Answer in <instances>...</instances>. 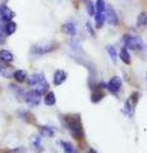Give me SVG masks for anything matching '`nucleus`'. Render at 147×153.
Returning a JSON list of instances; mask_svg holds the SVG:
<instances>
[{
  "label": "nucleus",
  "instance_id": "nucleus-1",
  "mask_svg": "<svg viewBox=\"0 0 147 153\" xmlns=\"http://www.w3.org/2000/svg\"><path fill=\"white\" fill-rule=\"evenodd\" d=\"M63 124L74 139L79 140V139H83L84 138L82 120H81V116L78 114H72V115H65V116H63Z\"/></svg>",
  "mask_w": 147,
  "mask_h": 153
},
{
  "label": "nucleus",
  "instance_id": "nucleus-2",
  "mask_svg": "<svg viewBox=\"0 0 147 153\" xmlns=\"http://www.w3.org/2000/svg\"><path fill=\"white\" fill-rule=\"evenodd\" d=\"M123 41H124V46L131 50H141L145 47L142 38L136 35H124Z\"/></svg>",
  "mask_w": 147,
  "mask_h": 153
},
{
  "label": "nucleus",
  "instance_id": "nucleus-3",
  "mask_svg": "<svg viewBox=\"0 0 147 153\" xmlns=\"http://www.w3.org/2000/svg\"><path fill=\"white\" fill-rule=\"evenodd\" d=\"M41 96L37 91L35 89H31L28 92L25 93V102L28 105V106H39L40 102H41Z\"/></svg>",
  "mask_w": 147,
  "mask_h": 153
},
{
  "label": "nucleus",
  "instance_id": "nucleus-4",
  "mask_svg": "<svg viewBox=\"0 0 147 153\" xmlns=\"http://www.w3.org/2000/svg\"><path fill=\"white\" fill-rule=\"evenodd\" d=\"M122 85H123V82H122L120 76L115 75L107 82V89H109V92L110 93L118 96V93H119L120 89H122Z\"/></svg>",
  "mask_w": 147,
  "mask_h": 153
},
{
  "label": "nucleus",
  "instance_id": "nucleus-5",
  "mask_svg": "<svg viewBox=\"0 0 147 153\" xmlns=\"http://www.w3.org/2000/svg\"><path fill=\"white\" fill-rule=\"evenodd\" d=\"M55 49L54 44H45V45H35L31 49V52L35 55H45L47 52L53 51Z\"/></svg>",
  "mask_w": 147,
  "mask_h": 153
},
{
  "label": "nucleus",
  "instance_id": "nucleus-6",
  "mask_svg": "<svg viewBox=\"0 0 147 153\" xmlns=\"http://www.w3.org/2000/svg\"><path fill=\"white\" fill-rule=\"evenodd\" d=\"M45 80H46L45 74L41 73V71H36V73L31 74V75L27 78V83H28V85H30V87L34 88V87H36L37 84L45 82Z\"/></svg>",
  "mask_w": 147,
  "mask_h": 153
},
{
  "label": "nucleus",
  "instance_id": "nucleus-7",
  "mask_svg": "<svg viewBox=\"0 0 147 153\" xmlns=\"http://www.w3.org/2000/svg\"><path fill=\"white\" fill-rule=\"evenodd\" d=\"M105 14H106V22L109 23L110 26H116L119 23V18H118V14L115 12L111 5H106V10H105Z\"/></svg>",
  "mask_w": 147,
  "mask_h": 153
},
{
  "label": "nucleus",
  "instance_id": "nucleus-8",
  "mask_svg": "<svg viewBox=\"0 0 147 153\" xmlns=\"http://www.w3.org/2000/svg\"><path fill=\"white\" fill-rule=\"evenodd\" d=\"M67 78H68L67 71L63 70V69H59V70H56L53 75V83L56 85V87H59V85H61L65 80H67Z\"/></svg>",
  "mask_w": 147,
  "mask_h": 153
},
{
  "label": "nucleus",
  "instance_id": "nucleus-9",
  "mask_svg": "<svg viewBox=\"0 0 147 153\" xmlns=\"http://www.w3.org/2000/svg\"><path fill=\"white\" fill-rule=\"evenodd\" d=\"M14 17H16V13L10 8H8L7 5H0V19H3L4 22H9Z\"/></svg>",
  "mask_w": 147,
  "mask_h": 153
},
{
  "label": "nucleus",
  "instance_id": "nucleus-10",
  "mask_svg": "<svg viewBox=\"0 0 147 153\" xmlns=\"http://www.w3.org/2000/svg\"><path fill=\"white\" fill-rule=\"evenodd\" d=\"M14 71L16 70H13L12 66H9L7 63H4V61L0 60V75H1L3 78H5V79L13 78Z\"/></svg>",
  "mask_w": 147,
  "mask_h": 153
},
{
  "label": "nucleus",
  "instance_id": "nucleus-11",
  "mask_svg": "<svg viewBox=\"0 0 147 153\" xmlns=\"http://www.w3.org/2000/svg\"><path fill=\"white\" fill-rule=\"evenodd\" d=\"M102 89L104 88H101L100 85H95V87L92 88V93H91V101L93 102V103H97V102H100L101 100L105 97V94H104V92H102Z\"/></svg>",
  "mask_w": 147,
  "mask_h": 153
},
{
  "label": "nucleus",
  "instance_id": "nucleus-12",
  "mask_svg": "<svg viewBox=\"0 0 147 153\" xmlns=\"http://www.w3.org/2000/svg\"><path fill=\"white\" fill-rule=\"evenodd\" d=\"M18 117H19L21 120L28 123V124H35V121H36L35 116L30 111H27V110H21V111H18Z\"/></svg>",
  "mask_w": 147,
  "mask_h": 153
},
{
  "label": "nucleus",
  "instance_id": "nucleus-13",
  "mask_svg": "<svg viewBox=\"0 0 147 153\" xmlns=\"http://www.w3.org/2000/svg\"><path fill=\"white\" fill-rule=\"evenodd\" d=\"M41 134L39 135V134H36V135H32L31 138V142H32V146H34L35 148V151L37 153H41V152H44V147H42L41 144Z\"/></svg>",
  "mask_w": 147,
  "mask_h": 153
},
{
  "label": "nucleus",
  "instance_id": "nucleus-14",
  "mask_svg": "<svg viewBox=\"0 0 147 153\" xmlns=\"http://www.w3.org/2000/svg\"><path fill=\"white\" fill-rule=\"evenodd\" d=\"M137 103H134L133 101H132L131 98H128L125 103H124V108H123V112H124L125 115H128L129 117L133 116V112H134V106Z\"/></svg>",
  "mask_w": 147,
  "mask_h": 153
},
{
  "label": "nucleus",
  "instance_id": "nucleus-15",
  "mask_svg": "<svg viewBox=\"0 0 147 153\" xmlns=\"http://www.w3.org/2000/svg\"><path fill=\"white\" fill-rule=\"evenodd\" d=\"M63 32L67 33V35L74 37L77 35V28H75V25L73 22H67L63 25Z\"/></svg>",
  "mask_w": 147,
  "mask_h": 153
},
{
  "label": "nucleus",
  "instance_id": "nucleus-16",
  "mask_svg": "<svg viewBox=\"0 0 147 153\" xmlns=\"http://www.w3.org/2000/svg\"><path fill=\"white\" fill-rule=\"evenodd\" d=\"M13 78H14V80H16L17 83H23V82H26L27 78H28L27 71H26V70H22V69H18V70L14 71Z\"/></svg>",
  "mask_w": 147,
  "mask_h": 153
},
{
  "label": "nucleus",
  "instance_id": "nucleus-17",
  "mask_svg": "<svg viewBox=\"0 0 147 153\" xmlns=\"http://www.w3.org/2000/svg\"><path fill=\"white\" fill-rule=\"evenodd\" d=\"M105 21H106V14L104 12H96V14H95V27L102 28Z\"/></svg>",
  "mask_w": 147,
  "mask_h": 153
},
{
  "label": "nucleus",
  "instance_id": "nucleus-18",
  "mask_svg": "<svg viewBox=\"0 0 147 153\" xmlns=\"http://www.w3.org/2000/svg\"><path fill=\"white\" fill-rule=\"evenodd\" d=\"M0 60L4 61V63H7V64H10L14 60V55L9 50L3 49V50H0Z\"/></svg>",
  "mask_w": 147,
  "mask_h": 153
},
{
  "label": "nucleus",
  "instance_id": "nucleus-19",
  "mask_svg": "<svg viewBox=\"0 0 147 153\" xmlns=\"http://www.w3.org/2000/svg\"><path fill=\"white\" fill-rule=\"evenodd\" d=\"M137 27L140 30H143V28L147 27V12H142L137 17Z\"/></svg>",
  "mask_w": 147,
  "mask_h": 153
},
{
  "label": "nucleus",
  "instance_id": "nucleus-20",
  "mask_svg": "<svg viewBox=\"0 0 147 153\" xmlns=\"http://www.w3.org/2000/svg\"><path fill=\"white\" fill-rule=\"evenodd\" d=\"M17 31V23L13 21H9L5 23V27H4V32H5L7 36H12L13 33H16Z\"/></svg>",
  "mask_w": 147,
  "mask_h": 153
},
{
  "label": "nucleus",
  "instance_id": "nucleus-21",
  "mask_svg": "<svg viewBox=\"0 0 147 153\" xmlns=\"http://www.w3.org/2000/svg\"><path fill=\"white\" fill-rule=\"evenodd\" d=\"M119 57H120V60H122L124 64H127V65H129V64H131V54H129V51H128V49H127L125 46L120 50V52H119Z\"/></svg>",
  "mask_w": 147,
  "mask_h": 153
},
{
  "label": "nucleus",
  "instance_id": "nucleus-22",
  "mask_svg": "<svg viewBox=\"0 0 147 153\" xmlns=\"http://www.w3.org/2000/svg\"><path fill=\"white\" fill-rule=\"evenodd\" d=\"M40 134L45 138H53L55 134V129L51 126H40Z\"/></svg>",
  "mask_w": 147,
  "mask_h": 153
},
{
  "label": "nucleus",
  "instance_id": "nucleus-23",
  "mask_svg": "<svg viewBox=\"0 0 147 153\" xmlns=\"http://www.w3.org/2000/svg\"><path fill=\"white\" fill-rule=\"evenodd\" d=\"M44 102L46 106H54L56 103V97H55V93L49 91L46 94H45V98H44Z\"/></svg>",
  "mask_w": 147,
  "mask_h": 153
},
{
  "label": "nucleus",
  "instance_id": "nucleus-24",
  "mask_svg": "<svg viewBox=\"0 0 147 153\" xmlns=\"http://www.w3.org/2000/svg\"><path fill=\"white\" fill-rule=\"evenodd\" d=\"M49 82H47V80H45V82H42V83H40V84H37L36 87H34V89L35 91H37V92H39L40 94H46L47 92H49Z\"/></svg>",
  "mask_w": 147,
  "mask_h": 153
},
{
  "label": "nucleus",
  "instance_id": "nucleus-25",
  "mask_svg": "<svg viewBox=\"0 0 147 153\" xmlns=\"http://www.w3.org/2000/svg\"><path fill=\"white\" fill-rule=\"evenodd\" d=\"M59 143H60L61 148H63L64 153H75V151H74V147H73L72 144H70L69 142H65V140H60Z\"/></svg>",
  "mask_w": 147,
  "mask_h": 153
},
{
  "label": "nucleus",
  "instance_id": "nucleus-26",
  "mask_svg": "<svg viewBox=\"0 0 147 153\" xmlns=\"http://www.w3.org/2000/svg\"><path fill=\"white\" fill-rule=\"evenodd\" d=\"M106 51H107L109 56H110V59L113 60V63H116L118 54H116V50H115V47H114V46H111V45H109V46H106Z\"/></svg>",
  "mask_w": 147,
  "mask_h": 153
},
{
  "label": "nucleus",
  "instance_id": "nucleus-27",
  "mask_svg": "<svg viewBox=\"0 0 147 153\" xmlns=\"http://www.w3.org/2000/svg\"><path fill=\"white\" fill-rule=\"evenodd\" d=\"M84 3H86V9H87L88 16H95L96 14V7L92 4V1L91 0H84Z\"/></svg>",
  "mask_w": 147,
  "mask_h": 153
},
{
  "label": "nucleus",
  "instance_id": "nucleus-28",
  "mask_svg": "<svg viewBox=\"0 0 147 153\" xmlns=\"http://www.w3.org/2000/svg\"><path fill=\"white\" fill-rule=\"evenodd\" d=\"M96 12H104L105 13L106 10V4H105V0H96Z\"/></svg>",
  "mask_w": 147,
  "mask_h": 153
},
{
  "label": "nucleus",
  "instance_id": "nucleus-29",
  "mask_svg": "<svg viewBox=\"0 0 147 153\" xmlns=\"http://www.w3.org/2000/svg\"><path fill=\"white\" fill-rule=\"evenodd\" d=\"M86 28H87V31H88V33L91 35L92 37H95V31H93V28H92V25L90 22H87L86 23Z\"/></svg>",
  "mask_w": 147,
  "mask_h": 153
},
{
  "label": "nucleus",
  "instance_id": "nucleus-30",
  "mask_svg": "<svg viewBox=\"0 0 147 153\" xmlns=\"http://www.w3.org/2000/svg\"><path fill=\"white\" fill-rule=\"evenodd\" d=\"M5 32H4V30H1L0 28V44H4L5 42Z\"/></svg>",
  "mask_w": 147,
  "mask_h": 153
},
{
  "label": "nucleus",
  "instance_id": "nucleus-31",
  "mask_svg": "<svg viewBox=\"0 0 147 153\" xmlns=\"http://www.w3.org/2000/svg\"><path fill=\"white\" fill-rule=\"evenodd\" d=\"M87 153H97V152H96V151H95V149H90V151H88Z\"/></svg>",
  "mask_w": 147,
  "mask_h": 153
},
{
  "label": "nucleus",
  "instance_id": "nucleus-32",
  "mask_svg": "<svg viewBox=\"0 0 147 153\" xmlns=\"http://www.w3.org/2000/svg\"><path fill=\"white\" fill-rule=\"evenodd\" d=\"M146 79H147V74H146Z\"/></svg>",
  "mask_w": 147,
  "mask_h": 153
}]
</instances>
